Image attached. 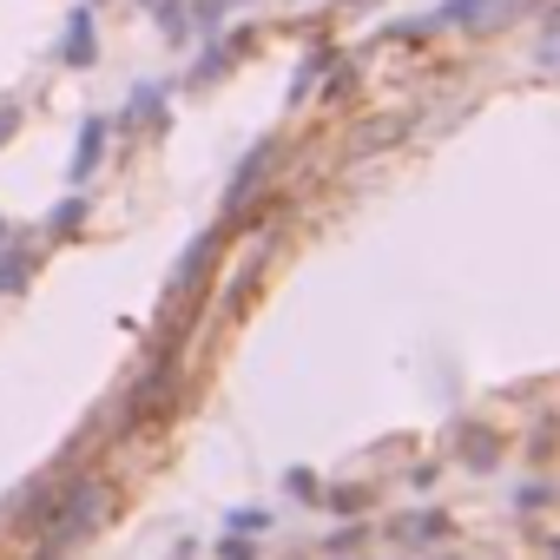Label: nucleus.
Returning <instances> with one entry per match:
<instances>
[{"label":"nucleus","mask_w":560,"mask_h":560,"mask_svg":"<svg viewBox=\"0 0 560 560\" xmlns=\"http://www.w3.org/2000/svg\"><path fill=\"white\" fill-rule=\"evenodd\" d=\"M14 132H21V106H14V100H0V152H8Z\"/></svg>","instance_id":"nucleus-20"},{"label":"nucleus","mask_w":560,"mask_h":560,"mask_svg":"<svg viewBox=\"0 0 560 560\" xmlns=\"http://www.w3.org/2000/svg\"><path fill=\"white\" fill-rule=\"evenodd\" d=\"M540 501H547V481H521L514 488V514H534Z\"/></svg>","instance_id":"nucleus-19"},{"label":"nucleus","mask_w":560,"mask_h":560,"mask_svg":"<svg viewBox=\"0 0 560 560\" xmlns=\"http://www.w3.org/2000/svg\"><path fill=\"white\" fill-rule=\"evenodd\" d=\"M270 165H277V139H257V145L237 159V172H231V185H224V205H231V211H237V205H250Z\"/></svg>","instance_id":"nucleus-5"},{"label":"nucleus","mask_w":560,"mask_h":560,"mask_svg":"<svg viewBox=\"0 0 560 560\" xmlns=\"http://www.w3.org/2000/svg\"><path fill=\"white\" fill-rule=\"evenodd\" d=\"M218 560H257V540L250 534H224L218 540Z\"/></svg>","instance_id":"nucleus-18"},{"label":"nucleus","mask_w":560,"mask_h":560,"mask_svg":"<svg viewBox=\"0 0 560 560\" xmlns=\"http://www.w3.org/2000/svg\"><path fill=\"white\" fill-rule=\"evenodd\" d=\"M224 8H250V0H224Z\"/></svg>","instance_id":"nucleus-22"},{"label":"nucleus","mask_w":560,"mask_h":560,"mask_svg":"<svg viewBox=\"0 0 560 560\" xmlns=\"http://www.w3.org/2000/svg\"><path fill=\"white\" fill-rule=\"evenodd\" d=\"M86 211H93V205H86V191H67V198L47 211V237H73V231L86 224Z\"/></svg>","instance_id":"nucleus-11"},{"label":"nucleus","mask_w":560,"mask_h":560,"mask_svg":"<svg viewBox=\"0 0 560 560\" xmlns=\"http://www.w3.org/2000/svg\"><path fill=\"white\" fill-rule=\"evenodd\" d=\"M152 27H159V40L165 47H191V0H152Z\"/></svg>","instance_id":"nucleus-8"},{"label":"nucleus","mask_w":560,"mask_h":560,"mask_svg":"<svg viewBox=\"0 0 560 560\" xmlns=\"http://www.w3.org/2000/svg\"><path fill=\"white\" fill-rule=\"evenodd\" d=\"M494 14H501V0H448L429 27H488Z\"/></svg>","instance_id":"nucleus-10"},{"label":"nucleus","mask_w":560,"mask_h":560,"mask_svg":"<svg viewBox=\"0 0 560 560\" xmlns=\"http://www.w3.org/2000/svg\"><path fill=\"white\" fill-rule=\"evenodd\" d=\"M119 126H126V132H139V126H165V80H139V86L126 93Z\"/></svg>","instance_id":"nucleus-7"},{"label":"nucleus","mask_w":560,"mask_h":560,"mask_svg":"<svg viewBox=\"0 0 560 560\" xmlns=\"http://www.w3.org/2000/svg\"><path fill=\"white\" fill-rule=\"evenodd\" d=\"M324 67H330V54H311V60L298 67V80H291V106H304V100H311V86H317V73H324Z\"/></svg>","instance_id":"nucleus-12"},{"label":"nucleus","mask_w":560,"mask_h":560,"mask_svg":"<svg viewBox=\"0 0 560 560\" xmlns=\"http://www.w3.org/2000/svg\"><path fill=\"white\" fill-rule=\"evenodd\" d=\"M106 514H113V488H106V481H93V475H86V481L60 488V494H54V514L40 521V553H34V560H60V553H67V547H80Z\"/></svg>","instance_id":"nucleus-1"},{"label":"nucleus","mask_w":560,"mask_h":560,"mask_svg":"<svg viewBox=\"0 0 560 560\" xmlns=\"http://www.w3.org/2000/svg\"><path fill=\"white\" fill-rule=\"evenodd\" d=\"M54 60H60V67H73V73H86V67H100V21H93V0H80V8H67V21H60V47H54Z\"/></svg>","instance_id":"nucleus-2"},{"label":"nucleus","mask_w":560,"mask_h":560,"mask_svg":"<svg viewBox=\"0 0 560 560\" xmlns=\"http://www.w3.org/2000/svg\"><path fill=\"white\" fill-rule=\"evenodd\" d=\"M211 257H218V231H198L191 250H185L178 270H172V304H185V291H198V277L211 270Z\"/></svg>","instance_id":"nucleus-6"},{"label":"nucleus","mask_w":560,"mask_h":560,"mask_svg":"<svg viewBox=\"0 0 560 560\" xmlns=\"http://www.w3.org/2000/svg\"><path fill=\"white\" fill-rule=\"evenodd\" d=\"M270 527V508H231V534H264Z\"/></svg>","instance_id":"nucleus-16"},{"label":"nucleus","mask_w":560,"mask_h":560,"mask_svg":"<svg viewBox=\"0 0 560 560\" xmlns=\"http://www.w3.org/2000/svg\"><path fill=\"white\" fill-rule=\"evenodd\" d=\"M34 250H21V244H0V298H21L27 284H34Z\"/></svg>","instance_id":"nucleus-9"},{"label":"nucleus","mask_w":560,"mask_h":560,"mask_svg":"<svg viewBox=\"0 0 560 560\" xmlns=\"http://www.w3.org/2000/svg\"><path fill=\"white\" fill-rule=\"evenodd\" d=\"M106 145H113V119H106V113H86V119H80V132H73V159H67V185H73V191L100 172Z\"/></svg>","instance_id":"nucleus-4"},{"label":"nucleus","mask_w":560,"mask_h":560,"mask_svg":"<svg viewBox=\"0 0 560 560\" xmlns=\"http://www.w3.org/2000/svg\"><path fill=\"white\" fill-rule=\"evenodd\" d=\"M284 488H291L298 501H324V488H317V475H311V468H291V475H284Z\"/></svg>","instance_id":"nucleus-17"},{"label":"nucleus","mask_w":560,"mask_h":560,"mask_svg":"<svg viewBox=\"0 0 560 560\" xmlns=\"http://www.w3.org/2000/svg\"><path fill=\"white\" fill-rule=\"evenodd\" d=\"M324 501H330V514H363V501H370V488H330Z\"/></svg>","instance_id":"nucleus-15"},{"label":"nucleus","mask_w":560,"mask_h":560,"mask_svg":"<svg viewBox=\"0 0 560 560\" xmlns=\"http://www.w3.org/2000/svg\"><path fill=\"white\" fill-rule=\"evenodd\" d=\"M0 244H8V211H0Z\"/></svg>","instance_id":"nucleus-21"},{"label":"nucleus","mask_w":560,"mask_h":560,"mask_svg":"<svg viewBox=\"0 0 560 560\" xmlns=\"http://www.w3.org/2000/svg\"><path fill=\"white\" fill-rule=\"evenodd\" d=\"M244 54H250V27H237V34H224V27H218V34L205 40V54L191 60L185 86H218V80H224V73H231V67H237Z\"/></svg>","instance_id":"nucleus-3"},{"label":"nucleus","mask_w":560,"mask_h":560,"mask_svg":"<svg viewBox=\"0 0 560 560\" xmlns=\"http://www.w3.org/2000/svg\"><path fill=\"white\" fill-rule=\"evenodd\" d=\"M462 448H468V455H462V462H468V468H475V475H488V468H494V462H501V455H494V435H488V429H481V435H468V442H462Z\"/></svg>","instance_id":"nucleus-13"},{"label":"nucleus","mask_w":560,"mask_h":560,"mask_svg":"<svg viewBox=\"0 0 560 560\" xmlns=\"http://www.w3.org/2000/svg\"><path fill=\"white\" fill-rule=\"evenodd\" d=\"M132 8H152V0H132Z\"/></svg>","instance_id":"nucleus-23"},{"label":"nucleus","mask_w":560,"mask_h":560,"mask_svg":"<svg viewBox=\"0 0 560 560\" xmlns=\"http://www.w3.org/2000/svg\"><path fill=\"white\" fill-rule=\"evenodd\" d=\"M435 534H448L442 514H409V521H402V540H435Z\"/></svg>","instance_id":"nucleus-14"}]
</instances>
